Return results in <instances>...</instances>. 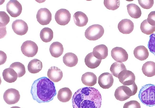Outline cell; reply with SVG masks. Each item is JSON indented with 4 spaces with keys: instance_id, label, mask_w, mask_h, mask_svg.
<instances>
[{
    "instance_id": "35",
    "label": "cell",
    "mask_w": 155,
    "mask_h": 108,
    "mask_svg": "<svg viewBox=\"0 0 155 108\" xmlns=\"http://www.w3.org/2000/svg\"><path fill=\"white\" fill-rule=\"evenodd\" d=\"M148 47L150 51L155 56V33L150 35Z\"/></svg>"
},
{
    "instance_id": "11",
    "label": "cell",
    "mask_w": 155,
    "mask_h": 108,
    "mask_svg": "<svg viewBox=\"0 0 155 108\" xmlns=\"http://www.w3.org/2000/svg\"><path fill=\"white\" fill-rule=\"evenodd\" d=\"M51 14L46 8H41L38 11L36 18L38 22L41 25L49 24L51 20Z\"/></svg>"
},
{
    "instance_id": "18",
    "label": "cell",
    "mask_w": 155,
    "mask_h": 108,
    "mask_svg": "<svg viewBox=\"0 0 155 108\" xmlns=\"http://www.w3.org/2000/svg\"><path fill=\"white\" fill-rule=\"evenodd\" d=\"M81 80L82 83L85 85L92 86L97 83V78L93 73L87 72L82 75Z\"/></svg>"
},
{
    "instance_id": "23",
    "label": "cell",
    "mask_w": 155,
    "mask_h": 108,
    "mask_svg": "<svg viewBox=\"0 0 155 108\" xmlns=\"http://www.w3.org/2000/svg\"><path fill=\"white\" fill-rule=\"evenodd\" d=\"M2 76L4 80L8 83L15 82L18 77L17 73L13 69L9 67L3 70Z\"/></svg>"
},
{
    "instance_id": "12",
    "label": "cell",
    "mask_w": 155,
    "mask_h": 108,
    "mask_svg": "<svg viewBox=\"0 0 155 108\" xmlns=\"http://www.w3.org/2000/svg\"><path fill=\"white\" fill-rule=\"evenodd\" d=\"M112 58L117 62H122L126 61L128 59V54L126 51L123 48L116 47L111 51Z\"/></svg>"
},
{
    "instance_id": "5",
    "label": "cell",
    "mask_w": 155,
    "mask_h": 108,
    "mask_svg": "<svg viewBox=\"0 0 155 108\" xmlns=\"http://www.w3.org/2000/svg\"><path fill=\"white\" fill-rule=\"evenodd\" d=\"M104 30L103 26L98 24L90 26L85 30V36L90 40L94 41L101 37L104 34Z\"/></svg>"
},
{
    "instance_id": "24",
    "label": "cell",
    "mask_w": 155,
    "mask_h": 108,
    "mask_svg": "<svg viewBox=\"0 0 155 108\" xmlns=\"http://www.w3.org/2000/svg\"><path fill=\"white\" fill-rule=\"evenodd\" d=\"M63 60L64 63L66 66L72 67L77 64L78 59L77 56L74 53L68 52L63 56Z\"/></svg>"
},
{
    "instance_id": "4",
    "label": "cell",
    "mask_w": 155,
    "mask_h": 108,
    "mask_svg": "<svg viewBox=\"0 0 155 108\" xmlns=\"http://www.w3.org/2000/svg\"><path fill=\"white\" fill-rule=\"evenodd\" d=\"M134 95V88L130 86H120L116 89L114 93L116 99L120 101H125Z\"/></svg>"
},
{
    "instance_id": "40",
    "label": "cell",
    "mask_w": 155,
    "mask_h": 108,
    "mask_svg": "<svg viewBox=\"0 0 155 108\" xmlns=\"http://www.w3.org/2000/svg\"><path fill=\"white\" fill-rule=\"evenodd\" d=\"M10 108H21L20 107L18 106H12Z\"/></svg>"
},
{
    "instance_id": "15",
    "label": "cell",
    "mask_w": 155,
    "mask_h": 108,
    "mask_svg": "<svg viewBox=\"0 0 155 108\" xmlns=\"http://www.w3.org/2000/svg\"><path fill=\"white\" fill-rule=\"evenodd\" d=\"M134 27L133 22L128 19L122 20L118 25L119 31L124 34H128L131 33L134 29Z\"/></svg>"
},
{
    "instance_id": "38",
    "label": "cell",
    "mask_w": 155,
    "mask_h": 108,
    "mask_svg": "<svg viewBox=\"0 0 155 108\" xmlns=\"http://www.w3.org/2000/svg\"><path fill=\"white\" fill-rule=\"evenodd\" d=\"M147 20L150 25L155 26V11H153L150 13Z\"/></svg>"
},
{
    "instance_id": "10",
    "label": "cell",
    "mask_w": 155,
    "mask_h": 108,
    "mask_svg": "<svg viewBox=\"0 0 155 108\" xmlns=\"http://www.w3.org/2000/svg\"><path fill=\"white\" fill-rule=\"evenodd\" d=\"M119 81L123 85L129 86L135 83V76L131 71L125 69L119 73L118 78Z\"/></svg>"
},
{
    "instance_id": "14",
    "label": "cell",
    "mask_w": 155,
    "mask_h": 108,
    "mask_svg": "<svg viewBox=\"0 0 155 108\" xmlns=\"http://www.w3.org/2000/svg\"><path fill=\"white\" fill-rule=\"evenodd\" d=\"M14 32L17 34L22 35L26 33L28 30L27 23L21 19H16L12 24Z\"/></svg>"
},
{
    "instance_id": "39",
    "label": "cell",
    "mask_w": 155,
    "mask_h": 108,
    "mask_svg": "<svg viewBox=\"0 0 155 108\" xmlns=\"http://www.w3.org/2000/svg\"><path fill=\"white\" fill-rule=\"evenodd\" d=\"M7 58L6 54L4 52L0 51V65L4 64L6 62Z\"/></svg>"
},
{
    "instance_id": "32",
    "label": "cell",
    "mask_w": 155,
    "mask_h": 108,
    "mask_svg": "<svg viewBox=\"0 0 155 108\" xmlns=\"http://www.w3.org/2000/svg\"><path fill=\"white\" fill-rule=\"evenodd\" d=\"M140 29L143 33L147 35H150L155 31V26L150 25L147 21L144 20L141 23Z\"/></svg>"
},
{
    "instance_id": "17",
    "label": "cell",
    "mask_w": 155,
    "mask_h": 108,
    "mask_svg": "<svg viewBox=\"0 0 155 108\" xmlns=\"http://www.w3.org/2000/svg\"><path fill=\"white\" fill-rule=\"evenodd\" d=\"M92 53L94 56L97 59L100 60L104 59L108 56V48L105 45H98L94 48Z\"/></svg>"
},
{
    "instance_id": "16",
    "label": "cell",
    "mask_w": 155,
    "mask_h": 108,
    "mask_svg": "<svg viewBox=\"0 0 155 108\" xmlns=\"http://www.w3.org/2000/svg\"><path fill=\"white\" fill-rule=\"evenodd\" d=\"M47 76L49 79L54 82H58L62 79L63 74L62 71L55 66L51 67L48 70Z\"/></svg>"
},
{
    "instance_id": "19",
    "label": "cell",
    "mask_w": 155,
    "mask_h": 108,
    "mask_svg": "<svg viewBox=\"0 0 155 108\" xmlns=\"http://www.w3.org/2000/svg\"><path fill=\"white\" fill-rule=\"evenodd\" d=\"M73 19L75 24L79 27L86 25L88 22L87 15L81 11L76 12L73 15Z\"/></svg>"
},
{
    "instance_id": "25",
    "label": "cell",
    "mask_w": 155,
    "mask_h": 108,
    "mask_svg": "<svg viewBox=\"0 0 155 108\" xmlns=\"http://www.w3.org/2000/svg\"><path fill=\"white\" fill-rule=\"evenodd\" d=\"M143 74L146 76L151 77L155 75V62L152 61H147L142 67Z\"/></svg>"
},
{
    "instance_id": "26",
    "label": "cell",
    "mask_w": 155,
    "mask_h": 108,
    "mask_svg": "<svg viewBox=\"0 0 155 108\" xmlns=\"http://www.w3.org/2000/svg\"><path fill=\"white\" fill-rule=\"evenodd\" d=\"M72 92L68 87L61 89L58 91L57 98L58 100L62 102H67L71 98Z\"/></svg>"
},
{
    "instance_id": "28",
    "label": "cell",
    "mask_w": 155,
    "mask_h": 108,
    "mask_svg": "<svg viewBox=\"0 0 155 108\" xmlns=\"http://www.w3.org/2000/svg\"><path fill=\"white\" fill-rule=\"evenodd\" d=\"M128 12L130 16L133 18H140L141 15L140 8L137 5L131 3L127 6Z\"/></svg>"
},
{
    "instance_id": "13",
    "label": "cell",
    "mask_w": 155,
    "mask_h": 108,
    "mask_svg": "<svg viewBox=\"0 0 155 108\" xmlns=\"http://www.w3.org/2000/svg\"><path fill=\"white\" fill-rule=\"evenodd\" d=\"M114 83V79L112 74L108 72L101 74L98 78V83L104 89L110 88Z\"/></svg>"
},
{
    "instance_id": "27",
    "label": "cell",
    "mask_w": 155,
    "mask_h": 108,
    "mask_svg": "<svg viewBox=\"0 0 155 108\" xmlns=\"http://www.w3.org/2000/svg\"><path fill=\"white\" fill-rule=\"evenodd\" d=\"M42 67L43 64L41 61L36 59L31 60L28 66V71L32 73H38L42 69Z\"/></svg>"
},
{
    "instance_id": "34",
    "label": "cell",
    "mask_w": 155,
    "mask_h": 108,
    "mask_svg": "<svg viewBox=\"0 0 155 108\" xmlns=\"http://www.w3.org/2000/svg\"><path fill=\"white\" fill-rule=\"evenodd\" d=\"M10 17L4 11L0 12V27H3L8 23Z\"/></svg>"
},
{
    "instance_id": "21",
    "label": "cell",
    "mask_w": 155,
    "mask_h": 108,
    "mask_svg": "<svg viewBox=\"0 0 155 108\" xmlns=\"http://www.w3.org/2000/svg\"><path fill=\"white\" fill-rule=\"evenodd\" d=\"M134 54L136 58L141 61L146 59L149 55L147 49L143 46H140L136 47L134 50Z\"/></svg>"
},
{
    "instance_id": "33",
    "label": "cell",
    "mask_w": 155,
    "mask_h": 108,
    "mask_svg": "<svg viewBox=\"0 0 155 108\" xmlns=\"http://www.w3.org/2000/svg\"><path fill=\"white\" fill-rule=\"evenodd\" d=\"M104 4L107 8L114 10L119 7L120 1L119 0H104Z\"/></svg>"
},
{
    "instance_id": "9",
    "label": "cell",
    "mask_w": 155,
    "mask_h": 108,
    "mask_svg": "<svg viewBox=\"0 0 155 108\" xmlns=\"http://www.w3.org/2000/svg\"><path fill=\"white\" fill-rule=\"evenodd\" d=\"M71 14L66 9L61 8L57 11L55 14V19L57 23L61 25H65L70 22Z\"/></svg>"
},
{
    "instance_id": "31",
    "label": "cell",
    "mask_w": 155,
    "mask_h": 108,
    "mask_svg": "<svg viewBox=\"0 0 155 108\" xmlns=\"http://www.w3.org/2000/svg\"><path fill=\"white\" fill-rule=\"evenodd\" d=\"M9 68L15 70L17 73L18 77L22 76L25 73V69L24 65L19 62H15L12 63Z\"/></svg>"
},
{
    "instance_id": "1",
    "label": "cell",
    "mask_w": 155,
    "mask_h": 108,
    "mask_svg": "<svg viewBox=\"0 0 155 108\" xmlns=\"http://www.w3.org/2000/svg\"><path fill=\"white\" fill-rule=\"evenodd\" d=\"M72 102L73 108H101L102 97L97 89L87 86L74 93Z\"/></svg>"
},
{
    "instance_id": "36",
    "label": "cell",
    "mask_w": 155,
    "mask_h": 108,
    "mask_svg": "<svg viewBox=\"0 0 155 108\" xmlns=\"http://www.w3.org/2000/svg\"><path fill=\"white\" fill-rule=\"evenodd\" d=\"M138 1L141 7L144 9L150 8L153 6L154 4L153 0H138Z\"/></svg>"
},
{
    "instance_id": "20",
    "label": "cell",
    "mask_w": 155,
    "mask_h": 108,
    "mask_svg": "<svg viewBox=\"0 0 155 108\" xmlns=\"http://www.w3.org/2000/svg\"><path fill=\"white\" fill-rule=\"evenodd\" d=\"M49 51L52 56L55 58L58 57L63 53V46L59 42H54L50 46Z\"/></svg>"
},
{
    "instance_id": "6",
    "label": "cell",
    "mask_w": 155,
    "mask_h": 108,
    "mask_svg": "<svg viewBox=\"0 0 155 108\" xmlns=\"http://www.w3.org/2000/svg\"><path fill=\"white\" fill-rule=\"evenodd\" d=\"M21 50L25 56L29 57H33L37 53L38 48L36 44L34 42L27 40L22 43Z\"/></svg>"
},
{
    "instance_id": "3",
    "label": "cell",
    "mask_w": 155,
    "mask_h": 108,
    "mask_svg": "<svg viewBox=\"0 0 155 108\" xmlns=\"http://www.w3.org/2000/svg\"><path fill=\"white\" fill-rule=\"evenodd\" d=\"M141 102L147 106H155V85L151 84L142 86L138 94Z\"/></svg>"
},
{
    "instance_id": "7",
    "label": "cell",
    "mask_w": 155,
    "mask_h": 108,
    "mask_svg": "<svg viewBox=\"0 0 155 108\" xmlns=\"http://www.w3.org/2000/svg\"><path fill=\"white\" fill-rule=\"evenodd\" d=\"M20 98L19 91L14 88H10L6 90L3 95V99L8 104L11 105L17 103Z\"/></svg>"
},
{
    "instance_id": "22",
    "label": "cell",
    "mask_w": 155,
    "mask_h": 108,
    "mask_svg": "<svg viewBox=\"0 0 155 108\" xmlns=\"http://www.w3.org/2000/svg\"><path fill=\"white\" fill-rule=\"evenodd\" d=\"M101 61V60L98 59L94 56L92 52L87 55L84 59L86 65L88 68L92 69L98 67Z\"/></svg>"
},
{
    "instance_id": "8",
    "label": "cell",
    "mask_w": 155,
    "mask_h": 108,
    "mask_svg": "<svg viewBox=\"0 0 155 108\" xmlns=\"http://www.w3.org/2000/svg\"><path fill=\"white\" fill-rule=\"evenodd\" d=\"M6 7L8 13L13 17L19 16L22 10L21 5L16 0H10L7 4Z\"/></svg>"
},
{
    "instance_id": "37",
    "label": "cell",
    "mask_w": 155,
    "mask_h": 108,
    "mask_svg": "<svg viewBox=\"0 0 155 108\" xmlns=\"http://www.w3.org/2000/svg\"><path fill=\"white\" fill-rule=\"evenodd\" d=\"M123 108H141L140 103L136 100H131L124 104Z\"/></svg>"
},
{
    "instance_id": "30",
    "label": "cell",
    "mask_w": 155,
    "mask_h": 108,
    "mask_svg": "<svg viewBox=\"0 0 155 108\" xmlns=\"http://www.w3.org/2000/svg\"><path fill=\"white\" fill-rule=\"evenodd\" d=\"M41 40L44 42H50L53 37V32L50 28L45 27L41 31L40 34Z\"/></svg>"
},
{
    "instance_id": "29",
    "label": "cell",
    "mask_w": 155,
    "mask_h": 108,
    "mask_svg": "<svg viewBox=\"0 0 155 108\" xmlns=\"http://www.w3.org/2000/svg\"><path fill=\"white\" fill-rule=\"evenodd\" d=\"M125 69H127L124 63L117 62L113 63L110 68V70L112 74L117 78H118L119 74L120 72Z\"/></svg>"
},
{
    "instance_id": "2",
    "label": "cell",
    "mask_w": 155,
    "mask_h": 108,
    "mask_svg": "<svg viewBox=\"0 0 155 108\" xmlns=\"http://www.w3.org/2000/svg\"><path fill=\"white\" fill-rule=\"evenodd\" d=\"M56 93L54 83L46 77H42L34 81L31 90L33 99L39 103L52 100Z\"/></svg>"
}]
</instances>
